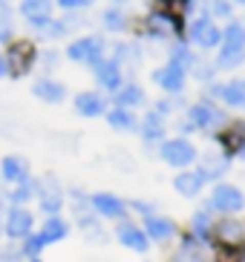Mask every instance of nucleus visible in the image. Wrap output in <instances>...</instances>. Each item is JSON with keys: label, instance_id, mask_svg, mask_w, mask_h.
I'll use <instances>...</instances> for the list:
<instances>
[{"label": "nucleus", "instance_id": "1", "mask_svg": "<svg viewBox=\"0 0 245 262\" xmlns=\"http://www.w3.org/2000/svg\"><path fill=\"white\" fill-rule=\"evenodd\" d=\"M3 61H6V75L23 78V75H29L35 70V63H38V47L29 38H15L6 43Z\"/></svg>", "mask_w": 245, "mask_h": 262}, {"label": "nucleus", "instance_id": "2", "mask_svg": "<svg viewBox=\"0 0 245 262\" xmlns=\"http://www.w3.org/2000/svg\"><path fill=\"white\" fill-rule=\"evenodd\" d=\"M67 58L75 61V63H90V67H95V63L104 58V38H98V35L75 38L67 47Z\"/></svg>", "mask_w": 245, "mask_h": 262}, {"label": "nucleus", "instance_id": "3", "mask_svg": "<svg viewBox=\"0 0 245 262\" xmlns=\"http://www.w3.org/2000/svg\"><path fill=\"white\" fill-rule=\"evenodd\" d=\"M245 58V26L231 24L222 35V55H219V67H237Z\"/></svg>", "mask_w": 245, "mask_h": 262}, {"label": "nucleus", "instance_id": "4", "mask_svg": "<svg viewBox=\"0 0 245 262\" xmlns=\"http://www.w3.org/2000/svg\"><path fill=\"white\" fill-rule=\"evenodd\" d=\"M161 159L170 164V167H188V164L196 159V147L188 139H170L161 144Z\"/></svg>", "mask_w": 245, "mask_h": 262}, {"label": "nucleus", "instance_id": "5", "mask_svg": "<svg viewBox=\"0 0 245 262\" xmlns=\"http://www.w3.org/2000/svg\"><path fill=\"white\" fill-rule=\"evenodd\" d=\"M52 12H55V0H21V6H17V15L32 29H38L46 20H52Z\"/></svg>", "mask_w": 245, "mask_h": 262}, {"label": "nucleus", "instance_id": "6", "mask_svg": "<svg viewBox=\"0 0 245 262\" xmlns=\"http://www.w3.org/2000/svg\"><path fill=\"white\" fill-rule=\"evenodd\" d=\"M214 210H225V213H239L245 205L242 193H239V187L234 185H219L214 187V193H211V202H208Z\"/></svg>", "mask_w": 245, "mask_h": 262}, {"label": "nucleus", "instance_id": "7", "mask_svg": "<svg viewBox=\"0 0 245 262\" xmlns=\"http://www.w3.org/2000/svg\"><path fill=\"white\" fill-rule=\"evenodd\" d=\"M3 231H6V236L12 239V242H17V239H26V236L32 233V213H29L26 208H21V205L9 208Z\"/></svg>", "mask_w": 245, "mask_h": 262}, {"label": "nucleus", "instance_id": "8", "mask_svg": "<svg viewBox=\"0 0 245 262\" xmlns=\"http://www.w3.org/2000/svg\"><path fill=\"white\" fill-rule=\"evenodd\" d=\"M38 199H40V208L46 210V213H58L61 210V205H64V190H61V185H58V179L55 176H46L44 182H38Z\"/></svg>", "mask_w": 245, "mask_h": 262}, {"label": "nucleus", "instance_id": "9", "mask_svg": "<svg viewBox=\"0 0 245 262\" xmlns=\"http://www.w3.org/2000/svg\"><path fill=\"white\" fill-rule=\"evenodd\" d=\"M188 121H191V127H199V130H214V127H219V124L225 121V116L214 107V104L202 101V104H193L191 107Z\"/></svg>", "mask_w": 245, "mask_h": 262}, {"label": "nucleus", "instance_id": "10", "mask_svg": "<svg viewBox=\"0 0 245 262\" xmlns=\"http://www.w3.org/2000/svg\"><path fill=\"white\" fill-rule=\"evenodd\" d=\"M92 72H95V81H98V86H104V90H118V86L124 84L121 81V63H115L113 58H101L95 67H92Z\"/></svg>", "mask_w": 245, "mask_h": 262}, {"label": "nucleus", "instance_id": "11", "mask_svg": "<svg viewBox=\"0 0 245 262\" xmlns=\"http://www.w3.org/2000/svg\"><path fill=\"white\" fill-rule=\"evenodd\" d=\"M32 95L40 98L44 104H61V101L67 98V86H64L61 81H55V78L44 75L32 84Z\"/></svg>", "mask_w": 245, "mask_h": 262}, {"label": "nucleus", "instance_id": "12", "mask_svg": "<svg viewBox=\"0 0 245 262\" xmlns=\"http://www.w3.org/2000/svg\"><path fill=\"white\" fill-rule=\"evenodd\" d=\"M90 208L98 216H104V219H121L127 213V205L121 199H115L113 193H95V196H90Z\"/></svg>", "mask_w": 245, "mask_h": 262}, {"label": "nucleus", "instance_id": "13", "mask_svg": "<svg viewBox=\"0 0 245 262\" xmlns=\"http://www.w3.org/2000/svg\"><path fill=\"white\" fill-rule=\"evenodd\" d=\"M191 40L193 43H199L202 49H211V47H216V43L222 40V32L216 29L214 20L199 17V20H193L191 24Z\"/></svg>", "mask_w": 245, "mask_h": 262}, {"label": "nucleus", "instance_id": "14", "mask_svg": "<svg viewBox=\"0 0 245 262\" xmlns=\"http://www.w3.org/2000/svg\"><path fill=\"white\" fill-rule=\"evenodd\" d=\"M115 236H118V242H121L124 248H130V251H138V254H145L147 245H150L147 233L141 231L138 225H133V222H121L118 228H115Z\"/></svg>", "mask_w": 245, "mask_h": 262}, {"label": "nucleus", "instance_id": "15", "mask_svg": "<svg viewBox=\"0 0 245 262\" xmlns=\"http://www.w3.org/2000/svg\"><path fill=\"white\" fill-rule=\"evenodd\" d=\"M153 81L161 86V90H168V93H179V90L185 86V67L168 61L161 70L153 72Z\"/></svg>", "mask_w": 245, "mask_h": 262}, {"label": "nucleus", "instance_id": "16", "mask_svg": "<svg viewBox=\"0 0 245 262\" xmlns=\"http://www.w3.org/2000/svg\"><path fill=\"white\" fill-rule=\"evenodd\" d=\"M75 113L78 116H87V118L104 116L107 113V98L101 93H78L75 95Z\"/></svg>", "mask_w": 245, "mask_h": 262}, {"label": "nucleus", "instance_id": "17", "mask_svg": "<svg viewBox=\"0 0 245 262\" xmlns=\"http://www.w3.org/2000/svg\"><path fill=\"white\" fill-rule=\"evenodd\" d=\"M147 32L153 35V38H168V35H176L179 32V17L168 15V12H159L156 9L153 15L147 17Z\"/></svg>", "mask_w": 245, "mask_h": 262}, {"label": "nucleus", "instance_id": "18", "mask_svg": "<svg viewBox=\"0 0 245 262\" xmlns=\"http://www.w3.org/2000/svg\"><path fill=\"white\" fill-rule=\"evenodd\" d=\"M145 233L147 239H156V242H165L176 233V225L170 222L168 216H156V213H147L145 216Z\"/></svg>", "mask_w": 245, "mask_h": 262}, {"label": "nucleus", "instance_id": "19", "mask_svg": "<svg viewBox=\"0 0 245 262\" xmlns=\"http://www.w3.org/2000/svg\"><path fill=\"white\" fill-rule=\"evenodd\" d=\"M0 176L6 179V182H12V185H21V182L29 179V164L21 156H6L0 162Z\"/></svg>", "mask_w": 245, "mask_h": 262}, {"label": "nucleus", "instance_id": "20", "mask_svg": "<svg viewBox=\"0 0 245 262\" xmlns=\"http://www.w3.org/2000/svg\"><path fill=\"white\" fill-rule=\"evenodd\" d=\"M216 98H222L228 107H245V81H228L214 90Z\"/></svg>", "mask_w": 245, "mask_h": 262}, {"label": "nucleus", "instance_id": "21", "mask_svg": "<svg viewBox=\"0 0 245 262\" xmlns=\"http://www.w3.org/2000/svg\"><path fill=\"white\" fill-rule=\"evenodd\" d=\"M202 185H205V179H202L199 170H185V173H179V176L173 179V187H176L182 196H196V193L202 190Z\"/></svg>", "mask_w": 245, "mask_h": 262}, {"label": "nucleus", "instance_id": "22", "mask_svg": "<svg viewBox=\"0 0 245 262\" xmlns=\"http://www.w3.org/2000/svg\"><path fill=\"white\" fill-rule=\"evenodd\" d=\"M69 233V225L64 222L61 216H49L46 219V225L40 228V239H44L46 245H52V242H61V239H67Z\"/></svg>", "mask_w": 245, "mask_h": 262}, {"label": "nucleus", "instance_id": "23", "mask_svg": "<svg viewBox=\"0 0 245 262\" xmlns=\"http://www.w3.org/2000/svg\"><path fill=\"white\" fill-rule=\"evenodd\" d=\"M141 101H145V93H141L138 84H121L115 90V107L130 110V107H138Z\"/></svg>", "mask_w": 245, "mask_h": 262}, {"label": "nucleus", "instance_id": "24", "mask_svg": "<svg viewBox=\"0 0 245 262\" xmlns=\"http://www.w3.org/2000/svg\"><path fill=\"white\" fill-rule=\"evenodd\" d=\"M101 24H104V29H107V32H124V29H127V12L118 9V6H110V9H104Z\"/></svg>", "mask_w": 245, "mask_h": 262}, {"label": "nucleus", "instance_id": "25", "mask_svg": "<svg viewBox=\"0 0 245 262\" xmlns=\"http://www.w3.org/2000/svg\"><path fill=\"white\" fill-rule=\"evenodd\" d=\"M141 136H145L147 141H156L161 139V133H165V121H161V113H147L145 118H141Z\"/></svg>", "mask_w": 245, "mask_h": 262}, {"label": "nucleus", "instance_id": "26", "mask_svg": "<svg viewBox=\"0 0 245 262\" xmlns=\"http://www.w3.org/2000/svg\"><path fill=\"white\" fill-rule=\"evenodd\" d=\"M176 262H205V251H202V245L193 236H185L182 248L176 254Z\"/></svg>", "mask_w": 245, "mask_h": 262}, {"label": "nucleus", "instance_id": "27", "mask_svg": "<svg viewBox=\"0 0 245 262\" xmlns=\"http://www.w3.org/2000/svg\"><path fill=\"white\" fill-rule=\"evenodd\" d=\"M107 121H110V127H115V130H136V118H133L130 110H124V107L110 110Z\"/></svg>", "mask_w": 245, "mask_h": 262}, {"label": "nucleus", "instance_id": "28", "mask_svg": "<svg viewBox=\"0 0 245 262\" xmlns=\"http://www.w3.org/2000/svg\"><path fill=\"white\" fill-rule=\"evenodd\" d=\"M225 164H228V159H222V156H205L202 159V179H216L225 173Z\"/></svg>", "mask_w": 245, "mask_h": 262}, {"label": "nucleus", "instance_id": "29", "mask_svg": "<svg viewBox=\"0 0 245 262\" xmlns=\"http://www.w3.org/2000/svg\"><path fill=\"white\" fill-rule=\"evenodd\" d=\"M219 141L225 144V150H228V153H237L239 147L245 144V124H234V127H231V130L225 133Z\"/></svg>", "mask_w": 245, "mask_h": 262}, {"label": "nucleus", "instance_id": "30", "mask_svg": "<svg viewBox=\"0 0 245 262\" xmlns=\"http://www.w3.org/2000/svg\"><path fill=\"white\" fill-rule=\"evenodd\" d=\"M9 40H15V17L3 3H0V43L6 47Z\"/></svg>", "mask_w": 245, "mask_h": 262}, {"label": "nucleus", "instance_id": "31", "mask_svg": "<svg viewBox=\"0 0 245 262\" xmlns=\"http://www.w3.org/2000/svg\"><path fill=\"white\" fill-rule=\"evenodd\" d=\"M35 32H38L44 40H58V38H64L69 29H67V24H64V20H55V17H52V20H46L44 26H38Z\"/></svg>", "mask_w": 245, "mask_h": 262}, {"label": "nucleus", "instance_id": "32", "mask_svg": "<svg viewBox=\"0 0 245 262\" xmlns=\"http://www.w3.org/2000/svg\"><path fill=\"white\" fill-rule=\"evenodd\" d=\"M35 190H38V182H21V185H15V190H9V199L15 202V205H23V202H29L32 196H35Z\"/></svg>", "mask_w": 245, "mask_h": 262}, {"label": "nucleus", "instance_id": "33", "mask_svg": "<svg viewBox=\"0 0 245 262\" xmlns=\"http://www.w3.org/2000/svg\"><path fill=\"white\" fill-rule=\"evenodd\" d=\"M242 225L239 222H231V219H225L222 225H219V236L225 239V242H231V245H237L239 239H242Z\"/></svg>", "mask_w": 245, "mask_h": 262}, {"label": "nucleus", "instance_id": "34", "mask_svg": "<svg viewBox=\"0 0 245 262\" xmlns=\"http://www.w3.org/2000/svg\"><path fill=\"white\" fill-rule=\"evenodd\" d=\"M156 6H159V12H168V15L179 17L191 9V0H156Z\"/></svg>", "mask_w": 245, "mask_h": 262}, {"label": "nucleus", "instance_id": "35", "mask_svg": "<svg viewBox=\"0 0 245 262\" xmlns=\"http://www.w3.org/2000/svg\"><path fill=\"white\" fill-rule=\"evenodd\" d=\"M44 248H46V242L40 239V233H35V236L29 233V236H26V245H23V256H29L32 259V256H38Z\"/></svg>", "mask_w": 245, "mask_h": 262}, {"label": "nucleus", "instance_id": "36", "mask_svg": "<svg viewBox=\"0 0 245 262\" xmlns=\"http://www.w3.org/2000/svg\"><path fill=\"white\" fill-rule=\"evenodd\" d=\"M170 61L179 63V67H185V70H188V67L193 63V55L188 52V47H182V43H179V47H173V52H170Z\"/></svg>", "mask_w": 245, "mask_h": 262}, {"label": "nucleus", "instance_id": "37", "mask_svg": "<svg viewBox=\"0 0 245 262\" xmlns=\"http://www.w3.org/2000/svg\"><path fill=\"white\" fill-rule=\"evenodd\" d=\"M216 259H219V262H245V251H242V248H237V245H231V248H222Z\"/></svg>", "mask_w": 245, "mask_h": 262}, {"label": "nucleus", "instance_id": "38", "mask_svg": "<svg viewBox=\"0 0 245 262\" xmlns=\"http://www.w3.org/2000/svg\"><path fill=\"white\" fill-rule=\"evenodd\" d=\"M58 3V9H64V12H81V9L92 6V0H55Z\"/></svg>", "mask_w": 245, "mask_h": 262}, {"label": "nucleus", "instance_id": "39", "mask_svg": "<svg viewBox=\"0 0 245 262\" xmlns=\"http://www.w3.org/2000/svg\"><path fill=\"white\" fill-rule=\"evenodd\" d=\"M38 63H44L46 72L55 70V63H58V52L55 49H46V52H38Z\"/></svg>", "mask_w": 245, "mask_h": 262}, {"label": "nucleus", "instance_id": "40", "mask_svg": "<svg viewBox=\"0 0 245 262\" xmlns=\"http://www.w3.org/2000/svg\"><path fill=\"white\" fill-rule=\"evenodd\" d=\"M208 6H211V12L216 17H231V3H225V0H211Z\"/></svg>", "mask_w": 245, "mask_h": 262}, {"label": "nucleus", "instance_id": "41", "mask_svg": "<svg viewBox=\"0 0 245 262\" xmlns=\"http://www.w3.org/2000/svg\"><path fill=\"white\" fill-rule=\"evenodd\" d=\"M23 256V251H15V248H0V262H17Z\"/></svg>", "mask_w": 245, "mask_h": 262}, {"label": "nucleus", "instance_id": "42", "mask_svg": "<svg viewBox=\"0 0 245 262\" xmlns=\"http://www.w3.org/2000/svg\"><path fill=\"white\" fill-rule=\"evenodd\" d=\"M208 225H211L208 213H196V216H193V228H196L199 233H208Z\"/></svg>", "mask_w": 245, "mask_h": 262}, {"label": "nucleus", "instance_id": "43", "mask_svg": "<svg viewBox=\"0 0 245 262\" xmlns=\"http://www.w3.org/2000/svg\"><path fill=\"white\" fill-rule=\"evenodd\" d=\"M0 78H6V61H3V55H0Z\"/></svg>", "mask_w": 245, "mask_h": 262}, {"label": "nucleus", "instance_id": "44", "mask_svg": "<svg viewBox=\"0 0 245 262\" xmlns=\"http://www.w3.org/2000/svg\"><path fill=\"white\" fill-rule=\"evenodd\" d=\"M29 262H40V259H38V256H32V259H29Z\"/></svg>", "mask_w": 245, "mask_h": 262}, {"label": "nucleus", "instance_id": "45", "mask_svg": "<svg viewBox=\"0 0 245 262\" xmlns=\"http://www.w3.org/2000/svg\"><path fill=\"white\" fill-rule=\"evenodd\" d=\"M113 3H124V0H113Z\"/></svg>", "mask_w": 245, "mask_h": 262}, {"label": "nucleus", "instance_id": "46", "mask_svg": "<svg viewBox=\"0 0 245 262\" xmlns=\"http://www.w3.org/2000/svg\"><path fill=\"white\" fill-rule=\"evenodd\" d=\"M0 231H3V225H0Z\"/></svg>", "mask_w": 245, "mask_h": 262}, {"label": "nucleus", "instance_id": "47", "mask_svg": "<svg viewBox=\"0 0 245 262\" xmlns=\"http://www.w3.org/2000/svg\"><path fill=\"white\" fill-rule=\"evenodd\" d=\"M0 3H6V0H0Z\"/></svg>", "mask_w": 245, "mask_h": 262}, {"label": "nucleus", "instance_id": "48", "mask_svg": "<svg viewBox=\"0 0 245 262\" xmlns=\"http://www.w3.org/2000/svg\"><path fill=\"white\" fill-rule=\"evenodd\" d=\"M239 3H245V0H239Z\"/></svg>", "mask_w": 245, "mask_h": 262}]
</instances>
